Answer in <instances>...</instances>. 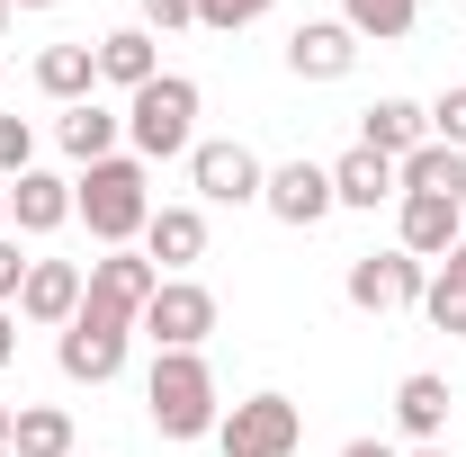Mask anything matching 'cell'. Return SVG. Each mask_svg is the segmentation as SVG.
<instances>
[{"instance_id":"12","label":"cell","mask_w":466,"mask_h":457,"mask_svg":"<svg viewBox=\"0 0 466 457\" xmlns=\"http://www.w3.org/2000/svg\"><path fill=\"white\" fill-rule=\"evenodd\" d=\"M144 260H153L162 279H188V269L207 260V216H198V207H153V225H144Z\"/></svg>"},{"instance_id":"27","label":"cell","mask_w":466,"mask_h":457,"mask_svg":"<svg viewBox=\"0 0 466 457\" xmlns=\"http://www.w3.org/2000/svg\"><path fill=\"white\" fill-rule=\"evenodd\" d=\"M18 171H36V126L0 117V179H18Z\"/></svg>"},{"instance_id":"25","label":"cell","mask_w":466,"mask_h":457,"mask_svg":"<svg viewBox=\"0 0 466 457\" xmlns=\"http://www.w3.org/2000/svg\"><path fill=\"white\" fill-rule=\"evenodd\" d=\"M412 18H421V0H341V27L350 36H377V46L412 36Z\"/></svg>"},{"instance_id":"22","label":"cell","mask_w":466,"mask_h":457,"mask_svg":"<svg viewBox=\"0 0 466 457\" xmlns=\"http://www.w3.org/2000/svg\"><path fill=\"white\" fill-rule=\"evenodd\" d=\"M395 179H404V198H458V207H466V153H449V144L404 153V162H395Z\"/></svg>"},{"instance_id":"10","label":"cell","mask_w":466,"mask_h":457,"mask_svg":"<svg viewBox=\"0 0 466 457\" xmlns=\"http://www.w3.org/2000/svg\"><path fill=\"white\" fill-rule=\"evenodd\" d=\"M395 242H404L421 269H440V260L466 242V207L458 198H395Z\"/></svg>"},{"instance_id":"29","label":"cell","mask_w":466,"mask_h":457,"mask_svg":"<svg viewBox=\"0 0 466 457\" xmlns=\"http://www.w3.org/2000/svg\"><path fill=\"white\" fill-rule=\"evenodd\" d=\"M18 287H27V251L0 233V305H18Z\"/></svg>"},{"instance_id":"1","label":"cell","mask_w":466,"mask_h":457,"mask_svg":"<svg viewBox=\"0 0 466 457\" xmlns=\"http://www.w3.org/2000/svg\"><path fill=\"white\" fill-rule=\"evenodd\" d=\"M72 216L90 225V242H99V251H126L135 233L153 225V171H144L135 153L90 162V171L72 179Z\"/></svg>"},{"instance_id":"28","label":"cell","mask_w":466,"mask_h":457,"mask_svg":"<svg viewBox=\"0 0 466 457\" xmlns=\"http://www.w3.org/2000/svg\"><path fill=\"white\" fill-rule=\"evenodd\" d=\"M279 0H198V27H216V36H233V27H251V18H269Z\"/></svg>"},{"instance_id":"18","label":"cell","mask_w":466,"mask_h":457,"mask_svg":"<svg viewBox=\"0 0 466 457\" xmlns=\"http://www.w3.org/2000/svg\"><path fill=\"white\" fill-rule=\"evenodd\" d=\"M449 377H440V368H412L404 386H395V431H404L412 449H421V440H440V431H449Z\"/></svg>"},{"instance_id":"32","label":"cell","mask_w":466,"mask_h":457,"mask_svg":"<svg viewBox=\"0 0 466 457\" xmlns=\"http://www.w3.org/2000/svg\"><path fill=\"white\" fill-rule=\"evenodd\" d=\"M341 457H404V449H386V440H350Z\"/></svg>"},{"instance_id":"5","label":"cell","mask_w":466,"mask_h":457,"mask_svg":"<svg viewBox=\"0 0 466 457\" xmlns=\"http://www.w3.org/2000/svg\"><path fill=\"white\" fill-rule=\"evenodd\" d=\"M126 341H135V323H116V314H99V305H81V314L63 323L55 359H63L72 386H108L116 368H126Z\"/></svg>"},{"instance_id":"38","label":"cell","mask_w":466,"mask_h":457,"mask_svg":"<svg viewBox=\"0 0 466 457\" xmlns=\"http://www.w3.org/2000/svg\"><path fill=\"white\" fill-rule=\"evenodd\" d=\"M0 457H9V449H0Z\"/></svg>"},{"instance_id":"3","label":"cell","mask_w":466,"mask_h":457,"mask_svg":"<svg viewBox=\"0 0 466 457\" xmlns=\"http://www.w3.org/2000/svg\"><path fill=\"white\" fill-rule=\"evenodd\" d=\"M126 144H135L144 171L198 153V81H188V72H153V81L126 99Z\"/></svg>"},{"instance_id":"2","label":"cell","mask_w":466,"mask_h":457,"mask_svg":"<svg viewBox=\"0 0 466 457\" xmlns=\"http://www.w3.org/2000/svg\"><path fill=\"white\" fill-rule=\"evenodd\" d=\"M144 412H153V431H162V440H216L225 395H216V368H207V350H153Z\"/></svg>"},{"instance_id":"4","label":"cell","mask_w":466,"mask_h":457,"mask_svg":"<svg viewBox=\"0 0 466 457\" xmlns=\"http://www.w3.org/2000/svg\"><path fill=\"white\" fill-rule=\"evenodd\" d=\"M296 440H305V412L288 395H242L216 421V449L225 457H296Z\"/></svg>"},{"instance_id":"23","label":"cell","mask_w":466,"mask_h":457,"mask_svg":"<svg viewBox=\"0 0 466 457\" xmlns=\"http://www.w3.org/2000/svg\"><path fill=\"white\" fill-rule=\"evenodd\" d=\"M9 457H72V412H63V403H18Z\"/></svg>"},{"instance_id":"11","label":"cell","mask_w":466,"mask_h":457,"mask_svg":"<svg viewBox=\"0 0 466 457\" xmlns=\"http://www.w3.org/2000/svg\"><path fill=\"white\" fill-rule=\"evenodd\" d=\"M260 207H269V216H279V225H323V216H332V207H341V198H332V162H279V171H269V188H260Z\"/></svg>"},{"instance_id":"34","label":"cell","mask_w":466,"mask_h":457,"mask_svg":"<svg viewBox=\"0 0 466 457\" xmlns=\"http://www.w3.org/2000/svg\"><path fill=\"white\" fill-rule=\"evenodd\" d=\"M404 457H458V449H449V440H421V449H404Z\"/></svg>"},{"instance_id":"30","label":"cell","mask_w":466,"mask_h":457,"mask_svg":"<svg viewBox=\"0 0 466 457\" xmlns=\"http://www.w3.org/2000/svg\"><path fill=\"white\" fill-rule=\"evenodd\" d=\"M144 27H162V36L171 27H198V0H144Z\"/></svg>"},{"instance_id":"36","label":"cell","mask_w":466,"mask_h":457,"mask_svg":"<svg viewBox=\"0 0 466 457\" xmlns=\"http://www.w3.org/2000/svg\"><path fill=\"white\" fill-rule=\"evenodd\" d=\"M9 9H18V0H0V36H9Z\"/></svg>"},{"instance_id":"15","label":"cell","mask_w":466,"mask_h":457,"mask_svg":"<svg viewBox=\"0 0 466 457\" xmlns=\"http://www.w3.org/2000/svg\"><path fill=\"white\" fill-rule=\"evenodd\" d=\"M9 225L18 233H63L72 225V179L63 171H18L9 179Z\"/></svg>"},{"instance_id":"17","label":"cell","mask_w":466,"mask_h":457,"mask_svg":"<svg viewBox=\"0 0 466 457\" xmlns=\"http://www.w3.org/2000/svg\"><path fill=\"white\" fill-rule=\"evenodd\" d=\"M359 144L386 153V162H404V153L431 144V108H412V99H377V108H359Z\"/></svg>"},{"instance_id":"13","label":"cell","mask_w":466,"mask_h":457,"mask_svg":"<svg viewBox=\"0 0 466 457\" xmlns=\"http://www.w3.org/2000/svg\"><path fill=\"white\" fill-rule=\"evenodd\" d=\"M350 63H359V36H350L341 18H305L288 36V72L296 81H350Z\"/></svg>"},{"instance_id":"31","label":"cell","mask_w":466,"mask_h":457,"mask_svg":"<svg viewBox=\"0 0 466 457\" xmlns=\"http://www.w3.org/2000/svg\"><path fill=\"white\" fill-rule=\"evenodd\" d=\"M18 359V323H9V305H0V368Z\"/></svg>"},{"instance_id":"19","label":"cell","mask_w":466,"mask_h":457,"mask_svg":"<svg viewBox=\"0 0 466 457\" xmlns=\"http://www.w3.org/2000/svg\"><path fill=\"white\" fill-rule=\"evenodd\" d=\"M63 153H72V162H81V171H90V162H108L116 144H126V117L116 108H99V99H81V108H63Z\"/></svg>"},{"instance_id":"24","label":"cell","mask_w":466,"mask_h":457,"mask_svg":"<svg viewBox=\"0 0 466 457\" xmlns=\"http://www.w3.org/2000/svg\"><path fill=\"white\" fill-rule=\"evenodd\" d=\"M421 314L440 323V332H466V242L431 269V287H421Z\"/></svg>"},{"instance_id":"8","label":"cell","mask_w":466,"mask_h":457,"mask_svg":"<svg viewBox=\"0 0 466 457\" xmlns=\"http://www.w3.org/2000/svg\"><path fill=\"white\" fill-rule=\"evenodd\" d=\"M153 287H162V269H153L144 251H99V260L81 269V305H99V314H116V323H144Z\"/></svg>"},{"instance_id":"16","label":"cell","mask_w":466,"mask_h":457,"mask_svg":"<svg viewBox=\"0 0 466 457\" xmlns=\"http://www.w3.org/2000/svg\"><path fill=\"white\" fill-rule=\"evenodd\" d=\"M332 198H341V207H359V216H377L386 198H404V179H395V162H386V153L350 144L341 162H332Z\"/></svg>"},{"instance_id":"14","label":"cell","mask_w":466,"mask_h":457,"mask_svg":"<svg viewBox=\"0 0 466 457\" xmlns=\"http://www.w3.org/2000/svg\"><path fill=\"white\" fill-rule=\"evenodd\" d=\"M18 314H27V323H46V332H63V323L81 314V260H27Z\"/></svg>"},{"instance_id":"9","label":"cell","mask_w":466,"mask_h":457,"mask_svg":"<svg viewBox=\"0 0 466 457\" xmlns=\"http://www.w3.org/2000/svg\"><path fill=\"white\" fill-rule=\"evenodd\" d=\"M188 179H198L207 207H260L269 162H260L251 144H198V153H188Z\"/></svg>"},{"instance_id":"33","label":"cell","mask_w":466,"mask_h":457,"mask_svg":"<svg viewBox=\"0 0 466 457\" xmlns=\"http://www.w3.org/2000/svg\"><path fill=\"white\" fill-rule=\"evenodd\" d=\"M9 431H18V403L0 395V449H9Z\"/></svg>"},{"instance_id":"35","label":"cell","mask_w":466,"mask_h":457,"mask_svg":"<svg viewBox=\"0 0 466 457\" xmlns=\"http://www.w3.org/2000/svg\"><path fill=\"white\" fill-rule=\"evenodd\" d=\"M0 233H9V179H0Z\"/></svg>"},{"instance_id":"6","label":"cell","mask_w":466,"mask_h":457,"mask_svg":"<svg viewBox=\"0 0 466 457\" xmlns=\"http://www.w3.org/2000/svg\"><path fill=\"white\" fill-rule=\"evenodd\" d=\"M421 287H431V269L395 242V251H359L350 279H341V296L359 305V314H404V305H421Z\"/></svg>"},{"instance_id":"20","label":"cell","mask_w":466,"mask_h":457,"mask_svg":"<svg viewBox=\"0 0 466 457\" xmlns=\"http://www.w3.org/2000/svg\"><path fill=\"white\" fill-rule=\"evenodd\" d=\"M153 72H162V55H153V27H108V36H99V81H116L126 99H135Z\"/></svg>"},{"instance_id":"26","label":"cell","mask_w":466,"mask_h":457,"mask_svg":"<svg viewBox=\"0 0 466 457\" xmlns=\"http://www.w3.org/2000/svg\"><path fill=\"white\" fill-rule=\"evenodd\" d=\"M431 144H449V153H466V81L431 99Z\"/></svg>"},{"instance_id":"7","label":"cell","mask_w":466,"mask_h":457,"mask_svg":"<svg viewBox=\"0 0 466 457\" xmlns=\"http://www.w3.org/2000/svg\"><path fill=\"white\" fill-rule=\"evenodd\" d=\"M135 332H144L153 350H207V332H216V296H207L198 279H162Z\"/></svg>"},{"instance_id":"21","label":"cell","mask_w":466,"mask_h":457,"mask_svg":"<svg viewBox=\"0 0 466 457\" xmlns=\"http://www.w3.org/2000/svg\"><path fill=\"white\" fill-rule=\"evenodd\" d=\"M36 90L63 99V108H81V99L99 90V46H46V55H36Z\"/></svg>"},{"instance_id":"37","label":"cell","mask_w":466,"mask_h":457,"mask_svg":"<svg viewBox=\"0 0 466 457\" xmlns=\"http://www.w3.org/2000/svg\"><path fill=\"white\" fill-rule=\"evenodd\" d=\"M18 9H55V0H18Z\"/></svg>"}]
</instances>
